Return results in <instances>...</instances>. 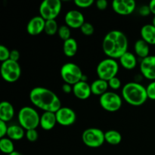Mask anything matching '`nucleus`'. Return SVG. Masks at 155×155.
I'll use <instances>...</instances> for the list:
<instances>
[{
    "instance_id": "11",
    "label": "nucleus",
    "mask_w": 155,
    "mask_h": 155,
    "mask_svg": "<svg viewBox=\"0 0 155 155\" xmlns=\"http://www.w3.org/2000/svg\"><path fill=\"white\" fill-rule=\"evenodd\" d=\"M57 123L63 127H69L76 122L77 115L72 108L68 107H61L55 112Z\"/></svg>"
},
{
    "instance_id": "15",
    "label": "nucleus",
    "mask_w": 155,
    "mask_h": 155,
    "mask_svg": "<svg viewBox=\"0 0 155 155\" xmlns=\"http://www.w3.org/2000/svg\"><path fill=\"white\" fill-rule=\"evenodd\" d=\"M45 20L40 15L35 16L29 21L27 25V32L31 36H37L44 31Z\"/></svg>"
},
{
    "instance_id": "9",
    "label": "nucleus",
    "mask_w": 155,
    "mask_h": 155,
    "mask_svg": "<svg viewBox=\"0 0 155 155\" xmlns=\"http://www.w3.org/2000/svg\"><path fill=\"white\" fill-rule=\"evenodd\" d=\"M1 75L7 83H15L21 75V68L19 63L12 60H7L1 64Z\"/></svg>"
},
{
    "instance_id": "26",
    "label": "nucleus",
    "mask_w": 155,
    "mask_h": 155,
    "mask_svg": "<svg viewBox=\"0 0 155 155\" xmlns=\"http://www.w3.org/2000/svg\"><path fill=\"white\" fill-rule=\"evenodd\" d=\"M0 150L2 153L9 155L15 151V145L12 139L8 137L2 138L0 139Z\"/></svg>"
},
{
    "instance_id": "37",
    "label": "nucleus",
    "mask_w": 155,
    "mask_h": 155,
    "mask_svg": "<svg viewBox=\"0 0 155 155\" xmlns=\"http://www.w3.org/2000/svg\"><path fill=\"white\" fill-rule=\"evenodd\" d=\"M95 5H96L97 8L100 11L105 10L108 5V2L107 0H98L95 2Z\"/></svg>"
},
{
    "instance_id": "10",
    "label": "nucleus",
    "mask_w": 155,
    "mask_h": 155,
    "mask_svg": "<svg viewBox=\"0 0 155 155\" xmlns=\"http://www.w3.org/2000/svg\"><path fill=\"white\" fill-rule=\"evenodd\" d=\"M99 104L106 111L116 112L122 107L123 101L117 93L108 91L100 96Z\"/></svg>"
},
{
    "instance_id": "1",
    "label": "nucleus",
    "mask_w": 155,
    "mask_h": 155,
    "mask_svg": "<svg viewBox=\"0 0 155 155\" xmlns=\"http://www.w3.org/2000/svg\"><path fill=\"white\" fill-rule=\"evenodd\" d=\"M128 46L127 36L120 30H111L103 39V51L109 58L120 59L128 51Z\"/></svg>"
},
{
    "instance_id": "6",
    "label": "nucleus",
    "mask_w": 155,
    "mask_h": 155,
    "mask_svg": "<svg viewBox=\"0 0 155 155\" xmlns=\"http://www.w3.org/2000/svg\"><path fill=\"white\" fill-rule=\"evenodd\" d=\"M61 77L64 83L74 86L80 82L83 78V71L77 64L71 62L64 64L60 71Z\"/></svg>"
},
{
    "instance_id": "38",
    "label": "nucleus",
    "mask_w": 155,
    "mask_h": 155,
    "mask_svg": "<svg viewBox=\"0 0 155 155\" xmlns=\"http://www.w3.org/2000/svg\"><path fill=\"white\" fill-rule=\"evenodd\" d=\"M9 59L13 61L18 62V60L20 59V52L18 51V50L17 49L11 50L10 58H9Z\"/></svg>"
},
{
    "instance_id": "7",
    "label": "nucleus",
    "mask_w": 155,
    "mask_h": 155,
    "mask_svg": "<svg viewBox=\"0 0 155 155\" xmlns=\"http://www.w3.org/2000/svg\"><path fill=\"white\" fill-rule=\"evenodd\" d=\"M82 141L89 148H99L105 142L104 133L100 129L95 127L86 129L82 134Z\"/></svg>"
},
{
    "instance_id": "32",
    "label": "nucleus",
    "mask_w": 155,
    "mask_h": 155,
    "mask_svg": "<svg viewBox=\"0 0 155 155\" xmlns=\"http://www.w3.org/2000/svg\"><path fill=\"white\" fill-rule=\"evenodd\" d=\"M95 3L93 0H75L74 4L80 8H88Z\"/></svg>"
},
{
    "instance_id": "5",
    "label": "nucleus",
    "mask_w": 155,
    "mask_h": 155,
    "mask_svg": "<svg viewBox=\"0 0 155 155\" xmlns=\"http://www.w3.org/2000/svg\"><path fill=\"white\" fill-rule=\"evenodd\" d=\"M119 71V64L115 59L107 58L101 61L96 68L98 79L108 82L114 77H116Z\"/></svg>"
},
{
    "instance_id": "42",
    "label": "nucleus",
    "mask_w": 155,
    "mask_h": 155,
    "mask_svg": "<svg viewBox=\"0 0 155 155\" xmlns=\"http://www.w3.org/2000/svg\"><path fill=\"white\" fill-rule=\"evenodd\" d=\"M152 24L155 27V16L154 17V18H153V20H152Z\"/></svg>"
},
{
    "instance_id": "27",
    "label": "nucleus",
    "mask_w": 155,
    "mask_h": 155,
    "mask_svg": "<svg viewBox=\"0 0 155 155\" xmlns=\"http://www.w3.org/2000/svg\"><path fill=\"white\" fill-rule=\"evenodd\" d=\"M59 27L58 26V23L55 20H50V21H45V29L44 32L48 36H54L58 33Z\"/></svg>"
},
{
    "instance_id": "12",
    "label": "nucleus",
    "mask_w": 155,
    "mask_h": 155,
    "mask_svg": "<svg viewBox=\"0 0 155 155\" xmlns=\"http://www.w3.org/2000/svg\"><path fill=\"white\" fill-rule=\"evenodd\" d=\"M111 7L115 13L126 16L131 15L136 10V2L134 0H114Z\"/></svg>"
},
{
    "instance_id": "3",
    "label": "nucleus",
    "mask_w": 155,
    "mask_h": 155,
    "mask_svg": "<svg viewBox=\"0 0 155 155\" xmlns=\"http://www.w3.org/2000/svg\"><path fill=\"white\" fill-rule=\"evenodd\" d=\"M122 97L126 102L135 107H139L148 99L146 87L137 82H130L122 88Z\"/></svg>"
},
{
    "instance_id": "20",
    "label": "nucleus",
    "mask_w": 155,
    "mask_h": 155,
    "mask_svg": "<svg viewBox=\"0 0 155 155\" xmlns=\"http://www.w3.org/2000/svg\"><path fill=\"white\" fill-rule=\"evenodd\" d=\"M119 60L121 66L128 71L133 70L137 65V59L136 55L130 51L126 52Z\"/></svg>"
},
{
    "instance_id": "2",
    "label": "nucleus",
    "mask_w": 155,
    "mask_h": 155,
    "mask_svg": "<svg viewBox=\"0 0 155 155\" xmlns=\"http://www.w3.org/2000/svg\"><path fill=\"white\" fill-rule=\"evenodd\" d=\"M30 100L35 107L44 112H57L61 107V102L58 95L50 89L37 86L31 89Z\"/></svg>"
},
{
    "instance_id": "30",
    "label": "nucleus",
    "mask_w": 155,
    "mask_h": 155,
    "mask_svg": "<svg viewBox=\"0 0 155 155\" xmlns=\"http://www.w3.org/2000/svg\"><path fill=\"white\" fill-rule=\"evenodd\" d=\"M10 52L11 51L5 45H0V61L2 62L5 61L9 60L10 58Z\"/></svg>"
},
{
    "instance_id": "17",
    "label": "nucleus",
    "mask_w": 155,
    "mask_h": 155,
    "mask_svg": "<svg viewBox=\"0 0 155 155\" xmlns=\"http://www.w3.org/2000/svg\"><path fill=\"white\" fill-rule=\"evenodd\" d=\"M56 124H58L57 119L55 113L54 112H44L42 116H40L39 126L45 131L52 130L55 127Z\"/></svg>"
},
{
    "instance_id": "21",
    "label": "nucleus",
    "mask_w": 155,
    "mask_h": 155,
    "mask_svg": "<svg viewBox=\"0 0 155 155\" xmlns=\"http://www.w3.org/2000/svg\"><path fill=\"white\" fill-rule=\"evenodd\" d=\"M91 86V91H92V94L95 95H99L101 96L103 94L106 93L108 89V82L105 81V80H101V79H97L95 81L92 83L90 85Z\"/></svg>"
},
{
    "instance_id": "28",
    "label": "nucleus",
    "mask_w": 155,
    "mask_h": 155,
    "mask_svg": "<svg viewBox=\"0 0 155 155\" xmlns=\"http://www.w3.org/2000/svg\"><path fill=\"white\" fill-rule=\"evenodd\" d=\"M58 34L59 38L64 42V41L68 40V39H71V28L68 27L67 25H62L59 27L58 31Z\"/></svg>"
},
{
    "instance_id": "39",
    "label": "nucleus",
    "mask_w": 155,
    "mask_h": 155,
    "mask_svg": "<svg viewBox=\"0 0 155 155\" xmlns=\"http://www.w3.org/2000/svg\"><path fill=\"white\" fill-rule=\"evenodd\" d=\"M62 91L65 94H70L73 92V86L68 84V83H64L62 86Z\"/></svg>"
},
{
    "instance_id": "36",
    "label": "nucleus",
    "mask_w": 155,
    "mask_h": 155,
    "mask_svg": "<svg viewBox=\"0 0 155 155\" xmlns=\"http://www.w3.org/2000/svg\"><path fill=\"white\" fill-rule=\"evenodd\" d=\"M8 129V126L7 125V123L0 120V138L1 139L7 136Z\"/></svg>"
},
{
    "instance_id": "29",
    "label": "nucleus",
    "mask_w": 155,
    "mask_h": 155,
    "mask_svg": "<svg viewBox=\"0 0 155 155\" xmlns=\"http://www.w3.org/2000/svg\"><path fill=\"white\" fill-rule=\"evenodd\" d=\"M80 31L85 36H91L94 33L95 31V28H94L93 25L91 23L85 22L83 25L80 27Z\"/></svg>"
},
{
    "instance_id": "18",
    "label": "nucleus",
    "mask_w": 155,
    "mask_h": 155,
    "mask_svg": "<svg viewBox=\"0 0 155 155\" xmlns=\"http://www.w3.org/2000/svg\"><path fill=\"white\" fill-rule=\"evenodd\" d=\"M15 116V108L10 102L3 101L0 103V120L9 122Z\"/></svg>"
},
{
    "instance_id": "14",
    "label": "nucleus",
    "mask_w": 155,
    "mask_h": 155,
    "mask_svg": "<svg viewBox=\"0 0 155 155\" xmlns=\"http://www.w3.org/2000/svg\"><path fill=\"white\" fill-rule=\"evenodd\" d=\"M64 22L68 27L73 29H78L83 25L85 21L84 15L78 10H71L67 12L64 17Z\"/></svg>"
},
{
    "instance_id": "33",
    "label": "nucleus",
    "mask_w": 155,
    "mask_h": 155,
    "mask_svg": "<svg viewBox=\"0 0 155 155\" xmlns=\"http://www.w3.org/2000/svg\"><path fill=\"white\" fill-rule=\"evenodd\" d=\"M25 136L29 142H34L38 139L39 135H38V132L36 131V130H30L26 131Z\"/></svg>"
},
{
    "instance_id": "23",
    "label": "nucleus",
    "mask_w": 155,
    "mask_h": 155,
    "mask_svg": "<svg viewBox=\"0 0 155 155\" xmlns=\"http://www.w3.org/2000/svg\"><path fill=\"white\" fill-rule=\"evenodd\" d=\"M78 51V44L74 38L64 41L63 44V52L66 57L72 58L75 56Z\"/></svg>"
},
{
    "instance_id": "4",
    "label": "nucleus",
    "mask_w": 155,
    "mask_h": 155,
    "mask_svg": "<svg viewBox=\"0 0 155 155\" xmlns=\"http://www.w3.org/2000/svg\"><path fill=\"white\" fill-rule=\"evenodd\" d=\"M18 118L19 125L26 131L36 130L39 126L40 116L36 109L29 106H25L20 109Z\"/></svg>"
},
{
    "instance_id": "8",
    "label": "nucleus",
    "mask_w": 155,
    "mask_h": 155,
    "mask_svg": "<svg viewBox=\"0 0 155 155\" xmlns=\"http://www.w3.org/2000/svg\"><path fill=\"white\" fill-rule=\"evenodd\" d=\"M61 8L62 3L60 0H45L39 5V15L45 21L55 20Z\"/></svg>"
},
{
    "instance_id": "22",
    "label": "nucleus",
    "mask_w": 155,
    "mask_h": 155,
    "mask_svg": "<svg viewBox=\"0 0 155 155\" xmlns=\"http://www.w3.org/2000/svg\"><path fill=\"white\" fill-rule=\"evenodd\" d=\"M134 51L138 57L141 58L142 59L145 58L149 56L150 48L149 45L143 39H138L134 45Z\"/></svg>"
},
{
    "instance_id": "34",
    "label": "nucleus",
    "mask_w": 155,
    "mask_h": 155,
    "mask_svg": "<svg viewBox=\"0 0 155 155\" xmlns=\"http://www.w3.org/2000/svg\"><path fill=\"white\" fill-rule=\"evenodd\" d=\"M121 80L118 78L117 77H114L111 80H110L108 81V86L109 88H110L113 90H117L120 88L121 87Z\"/></svg>"
},
{
    "instance_id": "24",
    "label": "nucleus",
    "mask_w": 155,
    "mask_h": 155,
    "mask_svg": "<svg viewBox=\"0 0 155 155\" xmlns=\"http://www.w3.org/2000/svg\"><path fill=\"white\" fill-rule=\"evenodd\" d=\"M24 130L20 125L8 126L7 132V137L12 141L21 140L24 137Z\"/></svg>"
},
{
    "instance_id": "40",
    "label": "nucleus",
    "mask_w": 155,
    "mask_h": 155,
    "mask_svg": "<svg viewBox=\"0 0 155 155\" xmlns=\"http://www.w3.org/2000/svg\"><path fill=\"white\" fill-rule=\"evenodd\" d=\"M149 8L151 9V12L153 15H154L155 16V0H152L149 2Z\"/></svg>"
},
{
    "instance_id": "13",
    "label": "nucleus",
    "mask_w": 155,
    "mask_h": 155,
    "mask_svg": "<svg viewBox=\"0 0 155 155\" xmlns=\"http://www.w3.org/2000/svg\"><path fill=\"white\" fill-rule=\"evenodd\" d=\"M142 75L148 80H155V55H149L142 59L140 63Z\"/></svg>"
},
{
    "instance_id": "25",
    "label": "nucleus",
    "mask_w": 155,
    "mask_h": 155,
    "mask_svg": "<svg viewBox=\"0 0 155 155\" xmlns=\"http://www.w3.org/2000/svg\"><path fill=\"white\" fill-rule=\"evenodd\" d=\"M104 139L107 143L111 145H117L122 141V136L117 130H108L104 133Z\"/></svg>"
},
{
    "instance_id": "16",
    "label": "nucleus",
    "mask_w": 155,
    "mask_h": 155,
    "mask_svg": "<svg viewBox=\"0 0 155 155\" xmlns=\"http://www.w3.org/2000/svg\"><path fill=\"white\" fill-rule=\"evenodd\" d=\"M73 93L74 96L80 100H86L92 94L91 86L87 82L80 81L73 86Z\"/></svg>"
},
{
    "instance_id": "41",
    "label": "nucleus",
    "mask_w": 155,
    "mask_h": 155,
    "mask_svg": "<svg viewBox=\"0 0 155 155\" xmlns=\"http://www.w3.org/2000/svg\"><path fill=\"white\" fill-rule=\"evenodd\" d=\"M9 155H22V154H21V153L18 152V151H14V152H12V154H10Z\"/></svg>"
},
{
    "instance_id": "35",
    "label": "nucleus",
    "mask_w": 155,
    "mask_h": 155,
    "mask_svg": "<svg viewBox=\"0 0 155 155\" xmlns=\"http://www.w3.org/2000/svg\"><path fill=\"white\" fill-rule=\"evenodd\" d=\"M151 13V9H150L149 5H143L141 6L139 9V14L142 17H147Z\"/></svg>"
},
{
    "instance_id": "31",
    "label": "nucleus",
    "mask_w": 155,
    "mask_h": 155,
    "mask_svg": "<svg viewBox=\"0 0 155 155\" xmlns=\"http://www.w3.org/2000/svg\"><path fill=\"white\" fill-rule=\"evenodd\" d=\"M147 95L148 99L155 101V80L151 81L146 87Z\"/></svg>"
},
{
    "instance_id": "19",
    "label": "nucleus",
    "mask_w": 155,
    "mask_h": 155,
    "mask_svg": "<svg viewBox=\"0 0 155 155\" xmlns=\"http://www.w3.org/2000/svg\"><path fill=\"white\" fill-rule=\"evenodd\" d=\"M142 39L148 45H155V27L153 24H145L141 29Z\"/></svg>"
}]
</instances>
